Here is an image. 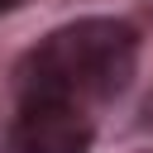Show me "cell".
Masks as SVG:
<instances>
[{"label": "cell", "instance_id": "obj_1", "mask_svg": "<svg viewBox=\"0 0 153 153\" xmlns=\"http://www.w3.org/2000/svg\"><path fill=\"white\" fill-rule=\"evenodd\" d=\"M139 57V38L120 19H76L67 29H53L19 67L24 100H110L129 86Z\"/></svg>", "mask_w": 153, "mask_h": 153}, {"label": "cell", "instance_id": "obj_4", "mask_svg": "<svg viewBox=\"0 0 153 153\" xmlns=\"http://www.w3.org/2000/svg\"><path fill=\"white\" fill-rule=\"evenodd\" d=\"M148 115H153V100H148Z\"/></svg>", "mask_w": 153, "mask_h": 153}, {"label": "cell", "instance_id": "obj_3", "mask_svg": "<svg viewBox=\"0 0 153 153\" xmlns=\"http://www.w3.org/2000/svg\"><path fill=\"white\" fill-rule=\"evenodd\" d=\"M14 5H19V0H0V14H5V10H14Z\"/></svg>", "mask_w": 153, "mask_h": 153}, {"label": "cell", "instance_id": "obj_2", "mask_svg": "<svg viewBox=\"0 0 153 153\" xmlns=\"http://www.w3.org/2000/svg\"><path fill=\"white\" fill-rule=\"evenodd\" d=\"M91 120L67 100H24L10 129V153H86Z\"/></svg>", "mask_w": 153, "mask_h": 153}]
</instances>
